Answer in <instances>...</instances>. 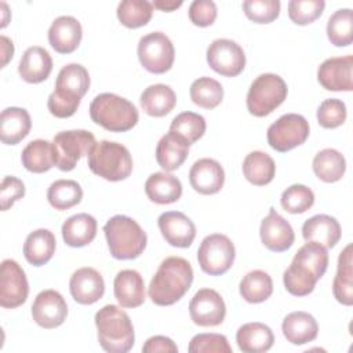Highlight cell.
<instances>
[{
    "label": "cell",
    "instance_id": "1",
    "mask_svg": "<svg viewBox=\"0 0 353 353\" xmlns=\"http://www.w3.org/2000/svg\"><path fill=\"white\" fill-rule=\"evenodd\" d=\"M327 266V248L307 241L296 251L291 265L284 270L283 283L285 290L295 296L309 295L314 290L316 283L324 276Z\"/></svg>",
    "mask_w": 353,
    "mask_h": 353
},
{
    "label": "cell",
    "instance_id": "2",
    "mask_svg": "<svg viewBox=\"0 0 353 353\" xmlns=\"http://www.w3.org/2000/svg\"><path fill=\"white\" fill-rule=\"evenodd\" d=\"M193 283L192 265L181 256L165 258L150 280L148 294L154 305L170 306L176 303Z\"/></svg>",
    "mask_w": 353,
    "mask_h": 353
},
{
    "label": "cell",
    "instance_id": "3",
    "mask_svg": "<svg viewBox=\"0 0 353 353\" xmlns=\"http://www.w3.org/2000/svg\"><path fill=\"white\" fill-rule=\"evenodd\" d=\"M95 325L101 347L110 353H125L135 342L130 316L116 305H105L95 313Z\"/></svg>",
    "mask_w": 353,
    "mask_h": 353
},
{
    "label": "cell",
    "instance_id": "4",
    "mask_svg": "<svg viewBox=\"0 0 353 353\" xmlns=\"http://www.w3.org/2000/svg\"><path fill=\"white\" fill-rule=\"evenodd\" d=\"M110 255L120 261L138 258L148 243L139 223L127 215H114L103 226Z\"/></svg>",
    "mask_w": 353,
    "mask_h": 353
},
{
    "label": "cell",
    "instance_id": "5",
    "mask_svg": "<svg viewBox=\"0 0 353 353\" xmlns=\"http://www.w3.org/2000/svg\"><path fill=\"white\" fill-rule=\"evenodd\" d=\"M90 117L108 131L124 132L138 123L139 114L135 105L128 99L112 92H103L91 101Z\"/></svg>",
    "mask_w": 353,
    "mask_h": 353
},
{
    "label": "cell",
    "instance_id": "6",
    "mask_svg": "<svg viewBox=\"0 0 353 353\" xmlns=\"http://www.w3.org/2000/svg\"><path fill=\"white\" fill-rule=\"evenodd\" d=\"M88 167L95 175L106 181H124L132 172V157L124 145L101 141L94 145L88 154Z\"/></svg>",
    "mask_w": 353,
    "mask_h": 353
},
{
    "label": "cell",
    "instance_id": "7",
    "mask_svg": "<svg viewBox=\"0 0 353 353\" xmlns=\"http://www.w3.org/2000/svg\"><path fill=\"white\" fill-rule=\"evenodd\" d=\"M287 92V84L279 74H259L250 85L247 94V109L256 117H265L284 102Z\"/></svg>",
    "mask_w": 353,
    "mask_h": 353
},
{
    "label": "cell",
    "instance_id": "8",
    "mask_svg": "<svg viewBox=\"0 0 353 353\" xmlns=\"http://www.w3.org/2000/svg\"><path fill=\"white\" fill-rule=\"evenodd\" d=\"M54 163L61 171H72L83 156L94 148L95 137L87 130H69L58 132L52 139Z\"/></svg>",
    "mask_w": 353,
    "mask_h": 353
},
{
    "label": "cell",
    "instance_id": "9",
    "mask_svg": "<svg viewBox=\"0 0 353 353\" xmlns=\"http://www.w3.org/2000/svg\"><path fill=\"white\" fill-rule=\"evenodd\" d=\"M236 250L232 240L221 233H214L203 239L197 250V261L201 270L210 276L226 273L234 262Z\"/></svg>",
    "mask_w": 353,
    "mask_h": 353
},
{
    "label": "cell",
    "instance_id": "10",
    "mask_svg": "<svg viewBox=\"0 0 353 353\" xmlns=\"http://www.w3.org/2000/svg\"><path fill=\"white\" fill-rule=\"evenodd\" d=\"M307 120L296 113H287L279 117L268 128V143L272 149L284 153L302 145L309 137Z\"/></svg>",
    "mask_w": 353,
    "mask_h": 353
},
{
    "label": "cell",
    "instance_id": "11",
    "mask_svg": "<svg viewBox=\"0 0 353 353\" xmlns=\"http://www.w3.org/2000/svg\"><path fill=\"white\" fill-rule=\"evenodd\" d=\"M138 58L148 72L163 74L171 69L175 50L168 36L161 32H152L139 39Z\"/></svg>",
    "mask_w": 353,
    "mask_h": 353
},
{
    "label": "cell",
    "instance_id": "12",
    "mask_svg": "<svg viewBox=\"0 0 353 353\" xmlns=\"http://www.w3.org/2000/svg\"><path fill=\"white\" fill-rule=\"evenodd\" d=\"M207 62L214 72L226 77H234L245 68V54L236 41L216 39L207 48Z\"/></svg>",
    "mask_w": 353,
    "mask_h": 353
},
{
    "label": "cell",
    "instance_id": "13",
    "mask_svg": "<svg viewBox=\"0 0 353 353\" xmlns=\"http://www.w3.org/2000/svg\"><path fill=\"white\" fill-rule=\"evenodd\" d=\"M29 294V284L23 269L14 259H4L0 269V305L14 309L25 303Z\"/></svg>",
    "mask_w": 353,
    "mask_h": 353
},
{
    "label": "cell",
    "instance_id": "14",
    "mask_svg": "<svg viewBox=\"0 0 353 353\" xmlns=\"http://www.w3.org/2000/svg\"><path fill=\"white\" fill-rule=\"evenodd\" d=\"M189 314L196 325L215 327L225 320L226 305L219 292L212 288H201L190 299Z\"/></svg>",
    "mask_w": 353,
    "mask_h": 353
},
{
    "label": "cell",
    "instance_id": "15",
    "mask_svg": "<svg viewBox=\"0 0 353 353\" xmlns=\"http://www.w3.org/2000/svg\"><path fill=\"white\" fill-rule=\"evenodd\" d=\"M68 305L63 296L55 290H44L37 294L32 305V317L37 325L51 330L66 320Z\"/></svg>",
    "mask_w": 353,
    "mask_h": 353
},
{
    "label": "cell",
    "instance_id": "16",
    "mask_svg": "<svg viewBox=\"0 0 353 353\" xmlns=\"http://www.w3.org/2000/svg\"><path fill=\"white\" fill-rule=\"evenodd\" d=\"M259 234L262 244L273 252L287 251L295 240L292 226L273 207H270L269 214L262 219Z\"/></svg>",
    "mask_w": 353,
    "mask_h": 353
},
{
    "label": "cell",
    "instance_id": "17",
    "mask_svg": "<svg viewBox=\"0 0 353 353\" xmlns=\"http://www.w3.org/2000/svg\"><path fill=\"white\" fill-rule=\"evenodd\" d=\"M353 57H334L325 59L317 70V80L328 91L353 90Z\"/></svg>",
    "mask_w": 353,
    "mask_h": 353
},
{
    "label": "cell",
    "instance_id": "18",
    "mask_svg": "<svg viewBox=\"0 0 353 353\" xmlns=\"http://www.w3.org/2000/svg\"><path fill=\"white\" fill-rule=\"evenodd\" d=\"M164 240L178 248H188L196 237V226L190 218L179 211L163 212L157 219Z\"/></svg>",
    "mask_w": 353,
    "mask_h": 353
},
{
    "label": "cell",
    "instance_id": "19",
    "mask_svg": "<svg viewBox=\"0 0 353 353\" xmlns=\"http://www.w3.org/2000/svg\"><path fill=\"white\" fill-rule=\"evenodd\" d=\"M69 291L77 303L92 305L103 296L105 281L94 268H80L70 276Z\"/></svg>",
    "mask_w": 353,
    "mask_h": 353
},
{
    "label": "cell",
    "instance_id": "20",
    "mask_svg": "<svg viewBox=\"0 0 353 353\" xmlns=\"http://www.w3.org/2000/svg\"><path fill=\"white\" fill-rule=\"evenodd\" d=\"M88 88V70L80 63H68L59 70L52 94L68 101L80 102L81 98L87 94Z\"/></svg>",
    "mask_w": 353,
    "mask_h": 353
},
{
    "label": "cell",
    "instance_id": "21",
    "mask_svg": "<svg viewBox=\"0 0 353 353\" xmlns=\"http://www.w3.org/2000/svg\"><path fill=\"white\" fill-rule=\"evenodd\" d=\"M189 182L200 194H215L225 183V171L214 159H200L189 171Z\"/></svg>",
    "mask_w": 353,
    "mask_h": 353
},
{
    "label": "cell",
    "instance_id": "22",
    "mask_svg": "<svg viewBox=\"0 0 353 353\" xmlns=\"http://www.w3.org/2000/svg\"><path fill=\"white\" fill-rule=\"evenodd\" d=\"M81 37V25L70 15L55 18L48 29V43L59 54L73 52L80 46Z\"/></svg>",
    "mask_w": 353,
    "mask_h": 353
},
{
    "label": "cell",
    "instance_id": "23",
    "mask_svg": "<svg viewBox=\"0 0 353 353\" xmlns=\"http://www.w3.org/2000/svg\"><path fill=\"white\" fill-rule=\"evenodd\" d=\"M113 292L121 307H138L146 299L143 279L134 269H124L116 274Z\"/></svg>",
    "mask_w": 353,
    "mask_h": 353
},
{
    "label": "cell",
    "instance_id": "24",
    "mask_svg": "<svg viewBox=\"0 0 353 353\" xmlns=\"http://www.w3.org/2000/svg\"><path fill=\"white\" fill-rule=\"evenodd\" d=\"M342 234L339 222L330 215L317 214L305 221L302 226V236L305 241L317 243L325 248L336 245Z\"/></svg>",
    "mask_w": 353,
    "mask_h": 353
},
{
    "label": "cell",
    "instance_id": "25",
    "mask_svg": "<svg viewBox=\"0 0 353 353\" xmlns=\"http://www.w3.org/2000/svg\"><path fill=\"white\" fill-rule=\"evenodd\" d=\"M52 70V58L43 47H29L21 57L18 73L26 83L37 84L50 76Z\"/></svg>",
    "mask_w": 353,
    "mask_h": 353
},
{
    "label": "cell",
    "instance_id": "26",
    "mask_svg": "<svg viewBox=\"0 0 353 353\" xmlns=\"http://www.w3.org/2000/svg\"><path fill=\"white\" fill-rule=\"evenodd\" d=\"M32 127L30 114L23 108H6L0 116V139L6 145H17L28 137Z\"/></svg>",
    "mask_w": 353,
    "mask_h": 353
},
{
    "label": "cell",
    "instance_id": "27",
    "mask_svg": "<svg viewBox=\"0 0 353 353\" xmlns=\"http://www.w3.org/2000/svg\"><path fill=\"white\" fill-rule=\"evenodd\" d=\"M281 330L290 343L305 345L316 339L319 334V324L312 314L298 310L284 317Z\"/></svg>",
    "mask_w": 353,
    "mask_h": 353
},
{
    "label": "cell",
    "instance_id": "28",
    "mask_svg": "<svg viewBox=\"0 0 353 353\" xmlns=\"http://www.w3.org/2000/svg\"><path fill=\"white\" fill-rule=\"evenodd\" d=\"M189 154V143L175 132L163 135L156 146L157 164L165 171L179 168Z\"/></svg>",
    "mask_w": 353,
    "mask_h": 353
},
{
    "label": "cell",
    "instance_id": "29",
    "mask_svg": "<svg viewBox=\"0 0 353 353\" xmlns=\"http://www.w3.org/2000/svg\"><path fill=\"white\" fill-rule=\"evenodd\" d=\"M236 342L241 352L262 353L273 346L274 335L270 327L263 323H247L237 330Z\"/></svg>",
    "mask_w": 353,
    "mask_h": 353
},
{
    "label": "cell",
    "instance_id": "30",
    "mask_svg": "<svg viewBox=\"0 0 353 353\" xmlns=\"http://www.w3.org/2000/svg\"><path fill=\"white\" fill-rule=\"evenodd\" d=\"M97 219L85 212L72 215L62 225V239L69 247H84L97 236Z\"/></svg>",
    "mask_w": 353,
    "mask_h": 353
},
{
    "label": "cell",
    "instance_id": "31",
    "mask_svg": "<svg viewBox=\"0 0 353 353\" xmlns=\"http://www.w3.org/2000/svg\"><path fill=\"white\" fill-rule=\"evenodd\" d=\"M145 193L156 204H171L181 199L182 183L171 174L154 172L145 182Z\"/></svg>",
    "mask_w": 353,
    "mask_h": 353
},
{
    "label": "cell",
    "instance_id": "32",
    "mask_svg": "<svg viewBox=\"0 0 353 353\" xmlns=\"http://www.w3.org/2000/svg\"><path fill=\"white\" fill-rule=\"evenodd\" d=\"M55 247L54 233L48 229H37L28 234L23 243V255L30 265L43 266L52 258Z\"/></svg>",
    "mask_w": 353,
    "mask_h": 353
},
{
    "label": "cell",
    "instance_id": "33",
    "mask_svg": "<svg viewBox=\"0 0 353 353\" xmlns=\"http://www.w3.org/2000/svg\"><path fill=\"white\" fill-rule=\"evenodd\" d=\"M139 102L146 114L163 117L175 108L176 95L167 84H152L143 90Z\"/></svg>",
    "mask_w": 353,
    "mask_h": 353
},
{
    "label": "cell",
    "instance_id": "34",
    "mask_svg": "<svg viewBox=\"0 0 353 353\" xmlns=\"http://www.w3.org/2000/svg\"><path fill=\"white\" fill-rule=\"evenodd\" d=\"M332 292L335 299L350 306L353 303V259H352V245H346L341 251L338 258V269L332 283Z\"/></svg>",
    "mask_w": 353,
    "mask_h": 353
},
{
    "label": "cell",
    "instance_id": "35",
    "mask_svg": "<svg viewBox=\"0 0 353 353\" xmlns=\"http://www.w3.org/2000/svg\"><path fill=\"white\" fill-rule=\"evenodd\" d=\"M243 174L250 183L255 186H265L274 178V160L265 152L254 150L248 153L243 161Z\"/></svg>",
    "mask_w": 353,
    "mask_h": 353
},
{
    "label": "cell",
    "instance_id": "36",
    "mask_svg": "<svg viewBox=\"0 0 353 353\" xmlns=\"http://www.w3.org/2000/svg\"><path fill=\"white\" fill-rule=\"evenodd\" d=\"M22 165L34 174H41L51 170L54 163L52 143L46 139H34L29 142L21 153Z\"/></svg>",
    "mask_w": 353,
    "mask_h": 353
},
{
    "label": "cell",
    "instance_id": "37",
    "mask_svg": "<svg viewBox=\"0 0 353 353\" xmlns=\"http://www.w3.org/2000/svg\"><path fill=\"white\" fill-rule=\"evenodd\" d=\"M313 171L319 179L327 183L339 181L346 171V160L336 149H323L313 159Z\"/></svg>",
    "mask_w": 353,
    "mask_h": 353
},
{
    "label": "cell",
    "instance_id": "38",
    "mask_svg": "<svg viewBox=\"0 0 353 353\" xmlns=\"http://www.w3.org/2000/svg\"><path fill=\"white\" fill-rule=\"evenodd\" d=\"M239 288L244 301L248 303H261L270 298L273 292V281L266 272L255 269L241 279Z\"/></svg>",
    "mask_w": 353,
    "mask_h": 353
},
{
    "label": "cell",
    "instance_id": "39",
    "mask_svg": "<svg viewBox=\"0 0 353 353\" xmlns=\"http://www.w3.org/2000/svg\"><path fill=\"white\" fill-rule=\"evenodd\" d=\"M83 199L81 186L72 179H58L52 182L47 190V200L50 205L58 211H65L76 204H79Z\"/></svg>",
    "mask_w": 353,
    "mask_h": 353
},
{
    "label": "cell",
    "instance_id": "40",
    "mask_svg": "<svg viewBox=\"0 0 353 353\" xmlns=\"http://www.w3.org/2000/svg\"><path fill=\"white\" fill-rule=\"evenodd\" d=\"M190 99L194 105L204 109L216 108L223 99V88L212 77H199L190 84Z\"/></svg>",
    "mask_w": 353,
    "mask_h": 353
},
{
    "label": "cell",
    "instance_id": "41",
    "mask_svg": "<svg viewBox=\"0 0 353 353\" xmlns=\"http://www.w3.org/2000/svg\"><path fill=\"white\" fill-rule=\"evenodd\" d=\"M327 36L335 47H346L353 41V11L350 8L336 10L327 22Z\"/></svg>",
    "mask_w": 353,
    "mask_h": 353
},
{
    "label": "cell",
    "instance_id": "42",
    "mask_svg": "<svg viewBox=\"0 0 353 353\" xmlns=\"http://www.w3.org/2000/svg\"><path fill=\"white\" fill-rule=\"evenodd\" d=\"M117 19L128 29L145 26L153 14V4L146 0H124L117 6Z\"/></svg>",
    "mask_w": 353,
    "mask_h": 353
},
{
    "label": "cell",
    "instance_id": "43",
    "mask_svg": "<svg viewBox=\"0 0 353 353\" xmlns=\"http://www.w3.org/2000/svg\"><path fill=\"white\" fill-rule=\"evenodd\" d=\"M205 119L194 112H182L171 121L170 131L182 137L189 146L199 141L205 132Z\"/></svg>",
    "mask_w": 353,
    "mask_h": 353
},
{
    "label": "cell",
    "instance_id": "44",
    "mask_svg": "<svg viewBox=\"0 0 353 353\" xmlns=\"http://www.w3.org/2000/svg\"><path fill=\"white\" fill-rule=\"evenodd\" d=\"M281 207L290 214H303L314 204V193L310 188L294 183L281 194Z\"/></svg>",
    "mask_w": 353,
    "mask_h": 353
},
{
    "label": "cell",
    "instance_id": "45",
    "mask_svg": "<svg viewBox=\"0 0 353 353\" xmlns=\"http://www.w3.org/2000/svg\"><path fill=\"white\" fill-rule=\"evenodd\" d=\"M324 7V0H291L288 3V17L296 25H309L321 17Z\"/></svg>",
    "mask_w": 353,
    "mask_h": 353
},
{
    "label": "cell",
    "instance_id": "46",
    "mask_svg": "<svg viewBox=\"0 0 353 353\" xmlns=\"http://www.w3.org/2000/svg\"><path fill=\"white\" fill-rule=\"evenodd\" d=\"M245 17L255 23H270L280 14L279 0H245L243 1Z\"/></svg>",
    "mask_w": 353,
    "mask_h": 353
},
{
    "label": "cell",
    "instance_id": "47",
    "mask_svg": "<svg viewBox=\"0 0 353 353\" xmlns=\"http://www.w3.org/2000/svg\"><path fill=\"white\" fill-rule=\"evenodd\" d=\"M346 105L336 98L324 99L317 109V121L323 128H336L346 120Z\"/></svg>",
    "mask_w": 353,
    "mask_h": 353
},
{
    "label": "cell",
    "instance_id": "48",
    "mask_svg": "<svg viewBox=\"0 0 353 353\" xmlns=\"http://www.w3.org/2000/svg\"><path fill=\"white\" fill-rule=\"evenodd\" d=\"M188 350L190 353H232V346L225 335L197 334L190 339Z\"/></svg>",
    "mask_w": 353,
    "mask_h": 353
},
{
    "label": "cell",
    "instance_id": "49",
    "mask_svg": "<svg viewBox=\"0 0 353 353\" xmlns=\"http://www.w3.org/2000/svg\"><path fill=\"white\" fill-rule=\"evenodd\" d=\"M216 4L211 0H194L189 7V19L193 25L205 28L216 19Z\"/></svg>",
    "mask_w": 353,
    "mask_h": 353
},
{
    "label": "cell",
    "instance_id": "50",
    "mask_svg": "<svg viewBox=\"0 0 353 353\" xmlns=\"http://www.w3.org/2000/svg\"><path fill=\"white\" fill-rule=\"evenodd\" d=\"M25 196V185L17 176L8 175L4 176L0 185V199H1V210L7 211L17 200Z\"/></svg>",
    "mask_w": 353,
    "mask_h": 353
},
{
    "label": "cell",
    "instance_id": "51",
    "mask_svg": "<svg viewBox=\"0 0 353 353\" xmlns=\"http://www.w3.org/2000/svg\"><path fill=\"white\" fill-rule=\"evenodd\" d=\"M143 353H157V352H164V353H176L178 346L174 343V341L168 336L164 335H154L150 336L142 346Z\"/></svg>",
    "mask_w": 353,
    "mask_h": 353
},
{
    "label": "cell",
    "instance_id": "52",
    "mask_svg": "<svg viewBox=\"0 0 353 353\" xmlns=\"http://www.w3.org/2000/svg\"><path fill=\"white\" fill-rule=\"evenodd\" d=\"M0 43H1V55H3V62H1V66L4 68L8 61L12 58V54H14V44L12 41L6 37V36H1L0 37Z\"/></svg>",
    "mask_w": 353,
    "mask_h": 353
},
{
    "label": "cell",
    "instance_id": "53",
    "mask_svg": "<svg viewBox=\"0 0 353 353\" xmlns=\"http://www.w3.org/2000/svg\"><path fill=\"white\" fill-rule=\"evenodd\" d=\"M152 4H153L154 8L170 12V11H174V10L179 8L183 4V1L182 0H178V1H175V0H154Z\"/></svg>",
    "mask_w": 353,
    "mask_h": 353
}]
</instances>
